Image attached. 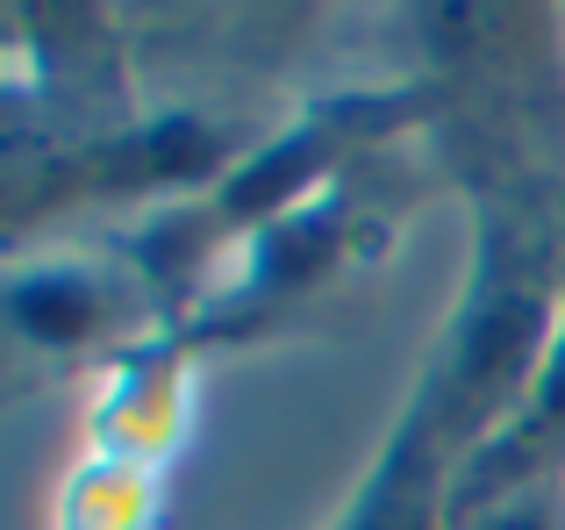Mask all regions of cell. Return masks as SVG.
<instances>
[{"label": "cell", "instance_id": "6da1fadb", "mask_svg": "<svg viewBox=\"0 0 565 530\" xmlns=\"http://www.w3.org/2000/svg\"><path fill=\"white\" fill-rule=\"evenodd\" d=\"M530 337H537V294H501V301H487L480 316H472V330H466L458 388L501 394L530 365Z\"/></svg>", "mask_w": 565, "mask_h": 530}]
</instances>
